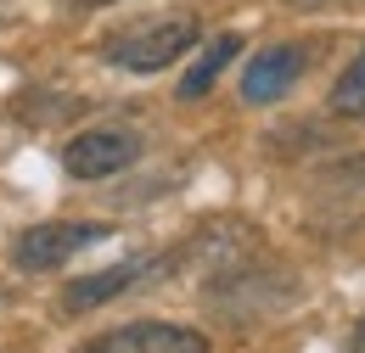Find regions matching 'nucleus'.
<instances>
[{
    "instance_id": "nucleus-1",
    "label": "nucleus",
    "mask_w": 365,
    "mask_h": 353,
    "mask_svg": "<svg viewBox=\"0 0 365 353\" xmlns=\"http://www.w3.org/2000/svg\"><path fill=\"white\" fill-rule=\"evenodd\" d=\"M191 45H197V17L175 11V17H158V23H140L130 34H118L107 45V56L118 68H130V73H158V68L180 62Z\"/></svg>"
},
{
    "instance_id": "nucleus-9",
    "label": "nucleus",
    "mask_w": 365,
    "mask_h": 353,
    "mask_svg": "<svg viewBox=\"0 0 365 353\" xmlns=\"http://www.w3.org/2000/svg\"><path fill=\"white\" fill-rule=\"evenodd\" d=\"M343 353H365V314L354 320V331H349V348H343Z\"/></svg>"
},
{
    "instance_id": "nucleus-11",
    "label": "nucleus",
    "mask_w": 365,
    "mask_h": 353,
    "mask_svg": "<svg viewBox=\"0 0 365 353\" xmlns=\"http://www.w3.org/2000/svg\"><path fill=\"white\" fill-rule=\"evenodd\" d=\"M79 6H113V0H79Z\"/></svg>"
},
{
    "instance_id": "nucleus-2",
    "label": "nucleus",
    "mask_w": 365,
    "mask_h": 353,
    "mask_svg": "<svg viewBox=\"0 0 365 353\" xmlns=\"http://www.w3.org/2000/svg\"><path fill=\"white\" fill-rule=\"evenodd\" d=\"M113 230L107 224H79V219H56V224H34L11 241V264L29 269V275H46V269H62L68 258H79L85 247L107 241Z\"/></svg>"
},
{
    "instance_id": "nucleus-8",
    "label": "nucleus",
    "mask_w": 365,
    "mask_h": 353,
    "mask_svg": "<svg viewBox=\"0 0 365 353\" xmlns=\"http://www.w3.org/2000/svg\"><path fill=\"white\" fill-rule=\"evenodd\" d=\"M326 107H331V118H365V45H360V56L343 68V79L331 85Z\"/></svg>"
},
{
    "instance_id": "nucleus-7",
    "label": "nucleus",
    "mask_w": 365,
    "mask_h": 353,
    "mask_svg": "<svg viewBox=\"0 0 365 353\" xmlns=\"http://www.w3.org/2000/svg\"><path fill=\"white\" fill-rule=\"evenodd\" d=\"M236 56H242V34H214V40L202 45V56L191 62V73L180 79V101H197V95H208V90H214V79L225 73Z\"/></svg>"
},
{
    "instance_id": "nucleus-3",
    "label": "nucleus",
    "mask_w": 365,
    "mask_h": 353,
    "mask_svg": "<svg viewBox=\"0 0 365 353\" xmlns=\"http://www.w3.org/2000/svg\"><path fill=\"white\" fill-rule=\"evenodd\" d=\"M140 157V135L124 130V124H101V130H85L62 146V169L73 179H113L124 174Z\"/></svg>"
},
{
    "instance_id": "nucleus-10",
    "label": "nucleus",
    "mask_w": 365,
    "mask_h": 353,
    "mask_svg": "<svg viewBox=\"0 0 365 353\" xmlns=\"http://www.w3.org/2000/svg\"><path fill=\"white\" fill-rule=\"evenodd\" d=\"M287 6H331V0H287Z\"/></svg>"
},
{
    "instance_id": "nucleus-5",
    "label": "nucleus",
    "mask_w": 365,
    "mask_h": 353,
    "mask_svg": "<svg viewBox=\"0 0 365 353\" xmlns=\"http://www.w3.org/2000/svg\"><path fill=\"white\" fill-rule=\"evenodd\" d=\"M175 258H124V264L113 269H96L85 280H73L68 292H62V309L68 314H85V309H101V303H113L118 292H135L140 280H158V275H169Z\"/></svg>"
},
{
    "instance_id": "nucleus-4",
    "label": "nucleus",
    "mask_w": 365,
    "mask_h": 353,
    "mask_svg": "<svg viewBox=\"0 0 365 353\" xmlns=\"http://www.w3.org/2000/svg\"><path fill=\"white\" fill-rule=\"evenodd\" d=\"M85 353H208V337L197 325H175V320H135V325H118V331L85 342Z\"/></svg>"
},
{
    "instance_id": "nucleus-6",
    "label": "nucleus",
    "mask_w": 365,
    "mask_h": 353,
    "mask_svg": "<svg viewBox=\"0 0 365 353\" xmlns=\"http://www.w3.org/2000/svg\"><path fill=\"white\" fill-rule=\"evenodd\" d=\"M298 73H304V45H270V51H259V56L247 62L242 101H247V107H270V101H281L287 90L298 85Z\"/></svg>"
}]
</instances>
